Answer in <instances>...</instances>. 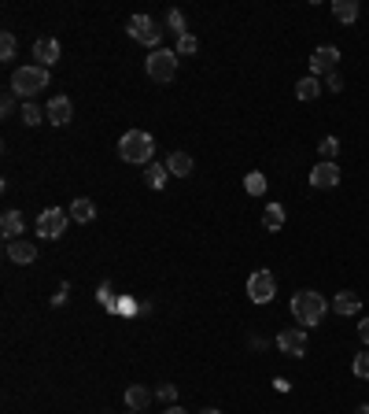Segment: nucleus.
<instances>
[{"mask_svg":"<svg viewBox=\"0 0 369 414\" xmlns=\"http://www.w3.org/2000/svg\"><path fill=\"white\" fill-rule=\"evenodd\" d=\"M0 229H4V237H8V241H19V237H22V229H26L22 211H4V215H0Z\"/></svg>","mask_w":369,"mask_h":414,"instance_id":"14","label":"nucleus"},{"mask_svg":"<svg viewBox=\"0 0 369 414\" xmlns=\"http://www.w3.org/2000/svg\"><path fill=\"white\" fill-rule=\"evenodd\" d=\"M200 414H222V411H218V407H203Z\"/></svg>","mask_w":369,"mask_h":414,"instance_id":"36","label":"nucleus"},{"mask_svg":"<svg viewBox=\"0 0 369 414\" xmlns=\"http://www.w3.org/2000/svg\"><path fill=\"white\" fill-rule=\"evenodd\" d=\"M359 336H362V344H369V318H362V326H359Z\"/></svg>","mask_w":369,"mask_h":414,"instance_id":"34","label":"nucleus"},{"mask_svg":"<svg viewBox=\"0 0 369 414\" xmlns=\"http://www.w3.org/2000/svg\"><path fill=\"white\" fill-rule=\"evenodd\" d=\"M277 292V281L270 270H255L252 278H247V296H252V304H270Z\"/></svg>","mask_w":369,"mask_h":414,"instance_id":"7","label":"nucleus"},{"mask_svg":"<svg viewBox=\"0 0 369 414\" xmlns=\"http://www.w3.org/2000/svg\"><path fill=\"white\" fill-rule=\"evenodd\" d=\"M196 48H200V41H196L192 34H184V37H178V48L174 52H178V56H192Z\"/></svg>","mask_w":369,"mask_h":414,"instance_id":"29","label":"nucleus"},{"mask_svg":"<svg viewBox=\"0 0 369 414\" xmlns=\"http://www.w3.org/2000/svg\"><path fill=\"white\" fill-rule=\"evenodd\" d=\"M144 71H148L152 82H174V74H178V52L155 48L152 56L144 59Z\"/></svg>","mask_w":369,"mask_h":414,"instance_id":"4","label":"nucleus"},{"mask_svg":"<svg viewBox=\"0 0 369 414\" xmlns=\"http://www.w3.org/2000/svg\"><path fill=\"white\" fill-rule=\"evenodd\" d=\"M328 307H333L336 315H359V310H362V296H354V292H336Z\"/></svg>","mask_w":369,"mask_h":414,"instance_id":"15","label":"nucleus"},{"mask_svg":"<svg viewBox=\"0 0 369 414\" xmlns=\"http://www.w3.org/2000/svg\"><path fill=\"white\" fill-rule=\"evenodd\" d=\"M45 115H48V122H52V126H67V122H71V115H74V108H71V100H67V97H52V100H48V108H45Z\"/></svg>","mask_w":369,"mask_h":414,"instance_id":"12","label":"nucleus"},{"mask_svg":"<svg viewBox=\"0 0 369 414\" xmlns=\"http://www.w3.org/2000/svg\"><path fill=\"white\" fill-rule=\"evenodd\" d=\"M277 348H281L284 355H307V329H284L277 333Z\"/></svg>","mask_w":369,"mask_h":414,"instance_id":"9","label":"nucleus"},{"mask_svg":"<svg viewBox=\"0 0 369 414\" xmlns=\"http://www.w3.org/2000/svg\"><path fill=\"white\" fill-rule=\"evenodd\" d=\"M67 292H71V285H67V281H63V285H59V292H56V296H52V304H56V307H63V304H67Z\"/></svg>","mask_w":369,"mask_h":414,"instance_id":"33","label":"nucleus"},{"mask_svg":"<svg viewBox=\"0 0 369 414\" xmlns=\"http://www.w3.org/2000/svg\"><path fill=\"white\" fill-rule=\"evenodd\" d=\"M19 119H22V126H37V122H45V111H41V108H37V104L30 100V104H22Z\"/></svg>","mask_w":369,"mask_h":414,"instance_id":"23","label":"nucleus"},{"mask_svg":"<svg viewBox=\"0 0 369 414\" xmlns=\"http://www.w3.org/2000/svg\"><path fill=\"white\" fill-rule=\"evenodd\" d=\"M325 85H328V93H340V89H344V78H340V71L325 74Z\"/></svg>","mask_w":369,"mask_h":414,"instance_id":"32","label":"nucleus"},{"mask_svg":"<svg viewBox=\"0 0 369 414\" xmlns=\"http://www.w3.org/2000/svg\"><path fill=\"white\" fill-rule=\"evenodd\" d=\"M11 111H15V93H11V89H8V93L0 97V115H4V119H8Z\"/></svg>","mask_w":369,"mask_h":414,"instance_id":"31","label":"nucleus"},{"mask_svg":"<svg viewBox=\"0 0 369 414\" xmlns=\"http://www.w3.org/2000/svg\"><path fill=\"white\" fill-rule=\"evenodd\" d=\"M166 26H170V34H178V37L189 34V30H184V15H181L178 8H170V11H166Z\"/></svg>","mask_w":369,"mask_h":414,"instance_id":"25","label":"nucleus"},{"mask_svg":"<svg viewBox=\"0 0 369 414\" xmlns=\"http://www.w3.org/2000/svg\"><path fill=\"white\" fill-rule=\"evenodd\" d=\"M155 399H163L166 407H174V404H178V388H174V385H159V392H155Z\"/></svg>","mask_w":369,"mask_h":414,"instance_id":"30","label":"nucleus"},{"mask_svg":"<svg viewBox=\"0 0 369 414\" xmlns=\"http://www.w3.org/2000/svg\"><path fill=\"white\" fill-rule=\"evenodd\" d=\"M333 15L344 26H351L354 19H359V0H333Z\"/></svg>","mask_w":369,"mask_h":414,"instance_id":"18","label":"nucleus"},{"mask_svg":"<svg viewBox=\"0 0 369 414\" xmlns=\"http://www.w3.org/2000/svg\"><path fill=\"white\" fill-rule=\"evenodd\" d=\"M244 189L252 192V197H262V192H266V174H259V171H252L244 178Z\"/></svg>","mask_w":369,"mask_h":414,"instance_id":"24","label":"nucleus"},{"mask_svg":"<svg viewBox=\"0 0 369 414\" xmlns=\"http://www.w3.org/2000/svg\"><path fill=\"white\" fill-rule=\"evenodd\" d=\"M126 30H129V37H133V41L148 45L152 52L159 48V41H163V30H159V22H155L152 15H133V19L126 22Z\"/></svg>","mask_w":369,"mask_h":414,"instance_id":"5","label":"nucleus"},{"mask_svg":"<svg viewBox=\"0 0 369 414\" xmlns=\"http://www.w3.org/2000/svg\"><path fill=\"white\" fill-rule=\"evenodd\" d=\"M163 414H189V411H181V407H178V404H174V407H166V411H163Z\"/></svg>","mask_w":369,"mask_h":414,"instance_id":"35","label":"nucleus"},{"mask_svg":"<svg viewBox=\"0 0 369 414\" xmlns=\"http://www.w3.org/2000/svg\"><path fill=\"white\" fill-rule=\"evenodd\" d=\"M129 414H144V411H129Z\"/></svg>","mask_w":369,"mask_h":414,"instance_id":"38","label":"nucleus"},{"mask_svg":"<svg viewBox=\"0 0 369 414\" xmlns=\"http://www.w3.org/2000/svg\"><path fill=\"white\" fill-rule=\"evenodd\" d=\"M166 163H148L144 166V181H148V189H163L166 185Z\"/></svg>","mask_w":369,"mask_h":414,"instance_id":"20","label":"nucleus"},{"mask_svg":"<svg viewBox=\"0 0 369 414\" xmlns=\"http://www.w3.org/2000/svg\"><path fill=\"white\" fill-rule=\"evenodd\" d=\"M67 211L63 207H45L41 218H37V237H45V241H56L63 237V229H67Z\"/></svg>","mask_w":369,"mask_h":414,"instance_id":"6","label":"nucleus"},{"mask_svg":"<svg viewBox=\"0 0 369 414\" xmlns=\"http://www.w3.org/2000/svg\"><path fill=\"white\" fill-rule=\"evenodd\" d=\"M351 373H354L359 381H369V352L354 355V362H351Z\"/></svg>","mask_w":369,"mask_h":414,"instance_id":"27","label":"nucleus"},{"mask_svg":"<svg viewBox=\"0 0 369 414\" xmlns=\"http://www.w3.org/2000/svg\"><path fill=\"white\" fill-rule=\"evenodd\" d=\"M318 93H321V78H314V74H307V78L296 85V97H299V100H314Z\"/></svg>","mask_w":369,"mask_h":414,"instance_id":"22","label":"nucleus"},{"mask_svg":"<svg viewBox=\"0 0 369 414\" xmlns=\"http://www.w3.org/2000/svg\"><path fill=\"white\" fill-rule=\"evenodd\" d=\"M318 152H321V163H333V159H336V152H340V141H336V137H321Z\"/></svg>","mask_w":369,"mask_h":414,"instance_id":"26","label":"nucleus"},{"mask_svg":"<svg viewBox=\"0 0 369 414\" xmlns=\"http://www.w3.org/2000/svg\"><path fill=\"white\" fill-rule=\"evenodd\" d=\"M310 185L314 189H336L340 185V166L336 163H318L310 171Z\"/></svg>","mask_w":369,"mask_h":414,"instance_id":"10","label":"nucleus"},{"mask_svg":"<svg viewBox=\"0 0 369 414\" xmlns=\"http://www.w3.org/2000/svg\"><path fill=\"white\" fill-rule=\"evenodd\" d=\"M262 226H266L270 233L284 226V207L281 204H266V211H262Z\"/></svg>","mask_w":369,"mask_h":414,"instance_id":"21","label":"nucleus"},{"mask_svg":"<svg viewBox=\"0 0 369 414\" xmlns=\"http://www.w3.org/2000/svg\"><path fill=\"white\" fill-rule=\"evenodd\" d=\"M41 89H48V67L30 63V67H19L15 74H11V93L22 97L26 104H30V97L41 93Z\"/></svg>","mask_w":369,"mask_h":414,"instance_id":"3","label":"nucleus"},{"mask_svg":"<svg viewBox=\"0 0 369 414\" xmlns=\"http://www.w3.org/2000/svg\"><path fill=\"white\" fill-rule=\"evenodd\" d=\"M71 218H74V222H92V218H96V204L85 200V197H78L71 204Z\"/></svg>","mask_w":369,"mask_h":414,"instance_id":"19","label":"nucleus"},{"mask_svg":"<svg viewBox=\"0 0 369 414\" xmlns=\"http://www.w3.org/2000/svg\"><path fill=\"white\" fill-rule=\"evenodd\" d=\"M34 59H37V67H52V63L59 59V41L56 37H37L34 41Z\"/></svg>","mask_w":369,"mask_h":414,"instance_id":"11","label":"nucleus"},{"mask_svg":"<svg viewBox=\"0 0 369 414\" xmlns=\"http://www.w3.org/2000/svg\"><path fill=\"white\" fill-rule=\"evenodd\" d=\"M8 259L11 263H19V266H26V263H34L37 259V244H30V241H8Z\"/></svg>","mask_w":369,"mask_h":414,"instance_id":"13","label":"nucleus"},{"mask_svg":"<svg viewBox=\"0 0 369 414\" xmlns=\"http://www.w3.org/2000/svg\"><path fill=\"white\" fill-rule=\"evenodd\" d=\"M192 155L189 152H170V159H166V171L174 174V178H189L192 174Z\"/></svg>","mask_w":369,"mask_h":414,"instance_id":"16","label":"nucleus"},{"mask_svg":"<svg viewBox=\"0 0 369 414\" xmlns=\"http://www.w3.org/2000/svg\"><path fill=\"white\" fill-rule=\"evenodd\" d=\"M15 52H19L15 34H0V59H15Z\"/></svg>","mask_w":369,"mask_h":414,"instance_id":"28","label":"nucleus"},{"mask_svg":"<svg viewBox=\"0 0 369 414\" xmlns=\"http://www.w3.org/2000/svg\"><path fill=\"white\" fill-rule=\"evenodd\" d=\"M118 155H122L126 163H144L148 166L152 163V155H155V141H152V134H144V129H129V134L118 141Z\"/></svg>","mask_w":369,"mask_h":414,"instance_id":"2","label":"nucleus"},{"mask_svg":"<svg viewBox=\"0 0 369 414\" xmlns=\"http://www.w3.org/2000/svg\"><path fill=\"white\" fill-rule=\"evenodd\" d=\"M336 63H340V48L336 45H318L314 56H310V71H314V78H321V74H333Z\"/></svg>","mask_w":369,"mask_h":414,"instance_id":"8","label":"nucleus"},{"mask_svg":"<svg viewBox=\"0 0 369 414\" xmlns=\"http://www.w3.org/2000/svg\"><path fill=\"white\" fill-rule=\"evenodd\" d=\"M325 315H328V304H325V296H318L314 289H299V292L292 296V318L299 322L303 329L321 326Z\"/></svg>","mask_w":369,"mask_h":414,"instance_id":"1","label":"nucleus"},{"mask_svg":"<svg viewBox=\"0 0 369 414\" xmlns=\"http://www.w3.org/2000/svg\"><path fill=\"white\" fill-rule=\"evenodd\" d=\"M152 399H155V392H148L144 385H129V388H126V407H129V411H144Z\"/></svg>","mask_w":369,"mask_h":414,"instance_id":"17","label":"nucleus"},{"mask_svg":"<svg viewBox=\"0 0 369 414\" xmlns=\"http://www.w3.org/2000/svg\"><path fill=\"white\" fill-rule=\"evenodd\" d=\"M354 414H369V404H362V407H359V411H354Z\"/></svg>","mask_w":369,"mask_h":414,"instance_id":"37","label":"nucleus"}]
</instances>
